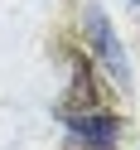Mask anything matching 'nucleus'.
I'll list each match as a JSON object with an SVG mask.
<instances>
[{"label":"nucleus","mask_w":140,"mask_h":150,"mask_svg":"<svg viewBox=\"0 0 140 150\" xmlns=\"http://www.w3.org/2000/svg\"><path fill=\"white\" fill-rule=\"evenodd\" d=\"M82 24H87V39H92V53L101 58V68L111 73V82L116 87H130V58L126 49H121L116 29H111V20L97 10V5H87V15H82Z\"/></svg>","instance_id":"obj_1"},{"label":"nucleus","mask_w":140,"mask_h":150,"mask_svg":"<svg viewBox=\"0 0 140 150\" xmlns=\"http://www.w3.org/2000/svg\"><path fill=\"white\" fill-rule=\"evenodd\" d=\"M68 131L77 140H87V145H116V136H121V121L116 116H101V111H68Z\"/></svg>","instance_id":"obj_2"}]
</instances>
